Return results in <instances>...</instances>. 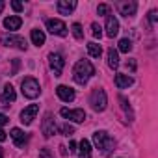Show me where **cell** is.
<instances>
[{
    "mask_svg": "<svg viewBox=\"0 0 158 158\" xmlns=\"http://www.w3.org/2000/svg\"><path fill=\"white\" fill-rule=\"evenodd\" d=\"M91 34H93V37H101V35H102V28H101L97 23H93V24H91Z\"/></svg>",
    "mask_w": 158,
    "mask_h": 158,
    "instance_id": "26",
    "label": "cell"
},
{
    "mask_svg": "<svg viewBox=\"0 0 158 158\" xmlns=\"http://www.w3.org/2000/svg\"><path fill=\"white\" fill-rule=\"evenodd\" d=\"M136 8H138L136 2H117V10H119V13L125 15V17L134 15V13H136Z\"/></svg>",
    "mask_w": 158,
    "mask_h": 158,
    "instance_id": "12",
    "label": "cell"
},
{
    "mask_svg": "<svg viewBox=\"0 0 158 158\" xmlns=\"http://www.w3.org/2000/svg\"><path fill=\"white\" fill-rule=\"evenodd\" d=\"M119 102H121V108L127 112V114H130L132 115V112H130V106H128V102H127V99L125 97H119Z\"/></svg>",
    "mask_w": 158,
    "mask_h": 158,
    "instance_id": "28",
    "label": "cell"
},
{
    "mask_svg": "<svg viewBox=\"0 0 158 158\" xmlns=\"http://www.w3.org/2000/svg\"><path fill=\"white\" fill-rule=\"evenodd\" d=\"M132 82H134V80H132L128 74H123V73H117V74H115V86H117L119 89L132 86Z\"/></svg>",
    "mask_w": 158,
    "mask_h": 158,
    "instance_id": "16",
    "label": "cell"
},
{
    "mask_svg": "<svg viewBox=\"0 0 158 158\" xmlns=\"http://www.w3.org/2000/svg\"><path fill=\"white\" fill-rule=\"evenodd\" d=\"M4 156V151H2V147H0V158H2Z\"/></svg>",
    "mask_w": 158,
    "mask_h": 158,
    "instance_id": "37",
    "label": "cell"
},
{
    "mask_svg": "<svg viewBox=\"0 0 158 158\" xmlns=\"http://www.w3.org/2000/svg\"><path fill=\"white\" fill-rule=\"evenodd\" d=\"M60 132H61L63 136H73V134H74V128H73L71 125H67V123H65V125H61V127H60Z\"/></svg>",
    "mask_w": 158,
    "mask_h": 158,
    "instance_id": "25",
    "label": "cell"
},
{
    "mask_svg": "<svg viewBox=\"0 0 158 158\" xmlns=\"http://www.w3.org/2000/svg\"><path fill=\"white\" fill-rule=\"evenodd\" d=\"M69 151H71V152H74V151H76V143H74V141H71V143H69Z\"/></svg>",
    "mask_w": 158,
    "mask_h": 158,
    "instance_id": "34",
    "label": "cell"
},
{
    "mask_svg": "<svg viewBox=\"0 0 158 158\" xmlns=\"http://www.w3.org/2000/svg\"><path fill=\"white\" fill-rule=\"evenodd\" d=\"M21 24H23V19L17 17V15H11V17H6V19H4V26H6L8 30H17Z\"/></svg>",
    "mask_w": 158,
    "mask_h": 158,
    "instance_id": "17",
    "label": "cell"
},
{
    "mask_svg": "<svg viewBox=\"0 0 158 158\" xmlns=\"http://www.w3.org/2000/svg\"><path fill=\"white\" fill-rule=\"evenodd\" d=\"M10 119H8V115H4V114H0V127H2V125H6Z\"/></svg>",
    "mask_w": 158,
    "mask_h": 158,
    "instance_id": "32",
    "label": "cell"
},
{
    "mask_svg": "<svg viewBox=\"0 0 158 158\" xmlns=\"http://www.w3.org/2000/svg\"><path fill=\"white\" fill-rule=\"evenodd\" d=\"M88 52H89V56L91 58H101V54H102V48H101V45H97V43H88Z\"/></svg>",
    "mask_w": 158,
    "mask_h": 158,
    "instance_id": "22",
    "label": "cell"
},
{
    "mask_svg": "<svg viewBox=\"0 0 158 158\" xmlns=\"http://www.w3.org/2000/svg\"><path fill=\"white\" fill-rule=\"evenodd\" d=\"M4 6H6V4L2 2V0H0V13H2V10H4Z\"/></svg>",
    "mask_w": 158,
    "mask_h": 158,
    "instance_id": "36",
    "label": "cell"
},
{
    "mask_svg": "<svg viewBox=\"0 0 158 158\" xmlns=\"http://www.w3.org/2000/svg\"><path fill=\"white\" fill-rule=\"evenodd\" d=\"M60 114H61V117H65V119H71V121H74V123H82L84 119H86V112L84 110H69V108H61L60 110Z\"/></svg>",
    "mask_w": 158,
    "mask_h": 158,
    "instance_id": "6",
    "label": "cell"
},
{
    "mask_svg": "<svg viewBox=\"0 0 158 158\" xmlns=\"http://www.w3.org/2000/svg\"><path fill=\"white\" fill-rule=\"evenodd\" d=\"M93 143L97 145V149H101L104 154L106 152H110L112 151V147H114V139L110 138V134L108 132H104V130H97L95 134H93Z\"/></svg>",
    "mask_w": 158,
    "mask_h": 158,
    "instance_id": "2",
    "label": "cell"
},
{
    "mask_svg": "<svg viewBox=\"0 0 158 158\" xmlns=\"http://www.w3.org/2000/svg\"><path fill=\"white\" fill-rule=\"evenodd\" d=\"M37 112H39V106H37V104H30L28 108H24V110L21 112V121H23L24 125H30V123L34 121V117H35Z\"/></svg>",
    "mask_w": 158,
    "mask_h": 158,
    "instance_id": "10",
    "label": "cell"
},
{
    "mask_svg": "<svg viewBox=\"0 0 158 158\" xmlns=\"http://www.w3.org/2000/svg\"><path fill=\"white\" fill-rule=\"evenodd\" d=\"M106 104H108V97H106L104 89H99V88L93 89V93H91V106H93V110L102 112L106 108Z\"/></svg>",
    "mask_w": 158,
    "mask_h": 158,
    "instance_id": "4",
    "label": "cell"
},
{
    "mask_svg": "<svg viewBox=\"0 0 158 158\" xmlns=\"http://www.w3.org/2000/svg\"><path fill=\"white\" fill-rule=\"evenodd\" d=\"M41 132H43L45 138H52V136L56 134V123H54L52 114H47V115H45V119H43V123H41Z\"/></svg>",
    "mask_w": 158,
    "mask_h": 158,
    "instance_id": "7",
    "label": "cell"
},
{
    "mask_svg": "<svg viewBox=\"0 0 158 158\" xmlns=\"http://www.w3.org/2000/svg\"><path fill=\"white\" fill-rule=\"evenodd\" d=\"M39 158H54V156H52L50 149H48V147H45V149H41V151H39Z\"/></svg>",
    "mask_w": 158,
    "mask_h": 158,
    "instance_id": "29",
    "label": "cell"
},
{
    "mask_svg": "<svg viewBox=\"0 0 158 158\" xmlns=\"http://www.w3.org/2000/svg\"><path fill=\"white\" fill-rule=\"evenodd\" d=\"M119 50L128 54V52L132 50V41H130V39H121V41H119Z\"/></svg>",
    "mask_w": 158,
    "mask_h": 158,
    "instance_id": "24",
    "label": "cell"
},
{
    "mask_svg": "<svg viewBox=\"0 0 158 158\" xmlns=\"http://www.w3.org/2000/svg\"><path fill=\"white\" fill-rule=\"evenodd\" d=\"M56 8H58V11L61 15H69L76 8V2H74V0H60V2L56 4Z\"/></svg>",
    "mask_w": 158,
    "mask_h": 158,
    "instance_id": "13",
    "label": "cell"
},
{
    "mask_svg": "<svg viewBox=\"0 0 158 158\" xmlns=\"http://www.w3.org/2000/svg\"><path fill=\"white\" fill-rule=\"evenodd\" d=\"M11 138H13V141H15L17 147H23L26 143V134L21 128H11Z\"/></svg>",
    "mask_w": 158,
    "mask_h": 158,
    "instance_id": "18",
    "label": "cell"
},
{
    "mask_svg": "<svg viewBox=\"0 0 158 158\" xmlns=\"http://www.w3.org/2000/svg\"><path fill=\"white\" fill-rule=\"evenodd\" d=\"M15 97H17V95H15V89H13V86H11V84H8V86L4 88V93L0 95V102L8 106L10 102H13V101H15Z\"/></svg>",
    "mask_w": 158,
    "mask_h": 158,
    "instance_id": "15",
    "label": "cell"
},
{
    "mask_svg": "<svg viewBox=\"0 0 158 158\" xmlns=\"http://www.w3.org/2000/svg\"><path fill=\"white\" fill-rule=\"evenodd\" d=\"M11 8H13L15 11H23V4L17 2V0H13V2H11Z\"/></svg>",
    "mask_w": 158,
    "mask_h": 158,
    "instance_id": "30",
    "label": "cell"
},
{
    "mask_svg": "<svg viewBox=\"0 0 158 158\" xmlns=\"http://www.w3.org/2000/svg\"><path fill=\"white\" fill-rule=\"evenodd\" d=\"M47 30L50 32V34H56V35H67V26H65V23L63 21H60V19H48L47 21Z\"/></svg>",
    "mask_w": 158,
    "mask_h": 158,
    "instance_id": "5",
    "label": "cell"
},
{
    "mask_svg": "<svg viewBox=\"0 0 158 158\" xmlns=\"http://www.w3.org/2000/svg\"><path fill=\"white\" fill-rule=\"evenodd\" d=\"M48 63H50V69L54 71V76H60L61 71H63V65H65V60L60 56V54H48Z\"/></svg>",
    "mask_w": 158,
    "mask_h": 158,
    "instance_id": "8",
    "label": "cell"
},
{
    "mask_svg": "<svg viewBox=\"0 0 158 158\" xmlns=\"http://www.w3.org/2000/svg\"><path fill=\"white\" fill-rule=\"evenodd\" d=\"M108 65L112 67V69H117L119 67V56H117V50L112 47V48H108Z\"/></svg>",
    "mask_w": 158,
    "mask_h": 158,
    "instance_id": "19",
    "label": "cell"
},
{
    "mask_svg": "<svg viewBox=\"0 0 158 158\" xmlns=\"http://www.w3.org/2000/svg\"><path fill=\"white\" fill-rule=\"evenodd\" d=\"M78 158H91V145L88 139L80 141V154H78Z\"/></svg>",
    "mask_w": 158,
    "mask_h": 158,
    "instance_id": "20",
    "label": "cell"
},
{
    "mask_svg": "<svg viewBox=\"0 0 158 158\" xmlns=\"http://www.w3.org/2000/svg\"><path fill=\"white\" fill-rule=\"evenodd\" d=\"M71 30H73V35H74L76 39H84V30H82V26L78 24V23H74V24L71 26Z\"/></svg>",
    "mask_w": 158,
    "mask_h": 158,
    "instance_id": "23",
    "label": "cell"
},
{
    "mask_svg": "<svg viewBox=\"0 0 158 158\" xmlns=\"http://www.w3.org/2000/svg\"><path fill=\"white\" fill-rule=\"evenodd\" d=\"M156 19H158V15H156V11L152 10V11L149 13V21H151V24H154V23H156Z\"/></svg>",
    "mask_w": 158,
    "mask_h": 158,
    "instance_id": "31",
    "label": "cell"
},
{
    "mask_svg": "<svg viewBox=\"0 0 158 158\" xmlns=\"http://www.w3.org/2000/svg\"><path fill=\"white\" fill-rule=\"evenodd\" d=\"M4 139H6V132L0 128V141H4Z\"/></svg>",
    "mask_w": 158,
    "mask_h": 158,
    "instance_id": "35",
    "label": "cell"
},
{
    "mask_svg": "<svg viewBox=\"0 0 158 158\" xmlns=\"http://www.w3.org/2000/svg\"><path fill=\"white\" fill-rule=\"evenodd\" d=\"M119 34V23L114 15H108L106 17V35L108 37H115Z\"/></svg>",
    "mask_w": 158,
    "mask_h": 158,
    "instance_id": "11",
    "label": "cell"
},
{
    "mask_svg": "<svg viewBox=\"0 0 158 158\" xmlns=\"http://www.w3.org/2000/svg\"><path fill=\"white\" fill-rule=\"evenodd\" d=\"M93 74H95V67L91 65L89 60H80L74 65V71H73V78L78 84H86Z\"/></svg>",
    "mask_w": 158,
    "mask_h": 158,
    "instance_id": "1",
    "label": "cell"
},
{
    "mask_svg": "<svg viewBox=\"0 0 158 158\" xmlns=\"http://www.w3.org/2000/svg\"><path fill=\"white\" fill-rule=\"evenodd\" d=\"M2 43L6 45V47H17V48H21V50H26V39L24 37H21V35H6L4 39H2Z\"/></svg>",
    "mask_w": 158,
    "mask_h": 158,
    "instance_id": "9",
    "label": "cell"
},
{
    "mask_svg": "<svg viewBox=\"0 0 158 158\" xmlns=\"http://www.w3.org/2000/svg\"><path fill=\"white\" fill-rule=\"evenodd\" d=\"M56 93H58V97H60L61 101H65V102L74 101V91H73L71 88H67V86H58V88H56Z\"/></svg>",
    "mask_w": 158,
    "mask_h": 158,
    "instance_id": "14",
    "label": "cell"
},
{
    "mask_svg": "<svg viewBox=\"0 0 158 158\" xmlns=\"http://www.w3.org/2000/svg\"><path fill=\"white\" fill-rule=\"evenodd\" d=\"M32 41H34L35 47L45 45V34H43L41 30H32Z\"/></svg>",
    "mask_w": 158,
    "mask_h": 158,
    "instance_id": "21",
    "label": "cell"
},
{
    "mask_svg": "<svg viewBox=\"0 0 158 158\" xmlns=\"http://www.w3.org/2000/svg\"><path fill=\"white\" fill-rule=\"evenodd\" d=\"M21 88H23V95L26 97V99H35V97H39V82L35 80V78H32V76H28V78H24L23 80V84H21Z\"/></svg>",
    "mask_w": 158,
    "mask_h": 158,
    "instance_id": "3",
    "label": "cell"
},
{
    "mask_svg": "<svg viewBox=\"0 0 158 158\" xmlns=\"http://www.w3.org/2000/svg\"><path fill=\"white\" fill-rule=\"evenodd\" d=\"M97 11H99V15H106V17H108V13H110V6H108V4H99Z\"/></svg>",
    "mask_w": 158,
    "mask_h": 158,
    "instance_id": "27",
    "label": "cell"
},
{
    "mask_svg": "<svg viewBox=\"0 0 158 158\" xmlns=\"http://www.w3.org/2000/svg\"><path fill=\"white\" fill-rule=\"evenodd\" d=\"M128 67H130V71H136V61L130 60V61H128Z\"/></svg>",
    "mask_w": 158,
    "mask_h": 158,
    "instance_id": "33",
    "label": "cell"
}]
</instances>
